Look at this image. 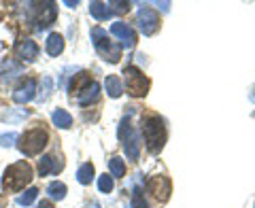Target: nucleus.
Segmentation results:
<instances>
[{
  "instance_id": "1",
  "label": "nucleus",
  "mask_w": 255,
  "mask_h": 208,
  "mask_svg": "<svg viewBox=\"0 0 255 208\" xmlns=\"http://www.w3.org/2000/svg\"><path fill=\"white\" fill-rule=\"evenodd\" d=\"M142 134H145V145L151 153H159L166 145V125L164 119L151 115L142 121Z\"/></svg>"
},
{
  "instance_id": "2",
  "label": "nucleus",
  "mask_w": 255,
  "mask_h": 208,
  "mask_svg": "<svg viewBox=\"0 0 255 208\" xmlns=\"http://www.w3.org/2000/svg\"><path fill=\"white\" fill-rule=\"evenodd\" d=\"M32 181V168L28 162H17L11 164L4 170L2 177V189L4 191H19Z\"/></svg>"
},
{
  "instance_id": "3",
  "label": "nucleus",
  "mask_w": 255,
  "mask_h": 208,
  "mask_svg": "<svg viewBox=\"0 0 255 208\" xmlns=\"http://www.w3.org/2000/svg\"><path fill=\"white\" fill-rule=\"evenodd\" d=\"M92 41L96 45V49H98V53L107 62H113V64L119 62V58H122V47H119L117 43H113V41H109V34L102 28L92 30Z\"/></svg>"
},
{
  "instance_id": "4",
  "label": "nucleus",
  "mask_w": 255,
  "mask_h": 208,
  "mask_svg": "<svg viewBox=\"0 0 255 208\" xmlns=\"http://www.w3.org/2000/svg\"><path fill=\"white\" fill-rule=\"evenodd\" d=\"M45 145H47V132L43 130V127H34V130H30V132H26L19 138V151L23 155H38L41 151L45 149Z\"/></svg>"
},
{
  "instance_id": "5",
  "label": "nucleus",
  "mask_w": 255,
  "mask_h": 208,
  "mask_svg": "<svg viewBox=\"0 0 255 208\" xmlns=\"http://www.w3.org/2000/svg\"><path fill=\"white\" fill-rule=\"evenodd\" d=\"M126 75V87H128V94L134 96V98H142L147 96V90H149V79L140 73L136 66H128L124 70Z\"/></svg>"
},
{
  "instance_id": "6",
  "label": "nucleus",
  "mask_w": 255,
  "mask_h": 208,
  "mask_svg": "<svg viewBox=\"0 0 255 208\" xmlns=\"http://www.w3.org/2000/svg\"><path fill=\"white\" fill-rule=\"evenodd\" d=\"M147 191L157 200V202H166V200L170 198V191H172L170 179L162 177V174H155V177H151L147 181Z\"/></svg>"
},
{
  "instance_id": "7",
  "label": "nucleus",
  "mask_w": 255,
  "mask_h": 208,
  "mask_svg": "<svg viewBox=\"0 0 255 208\" xmlns=\"http://www.w3.org/2000/svg\"><path fill=\"white\" fill-rule=\"evenodd\" d=\"M138 26H140L145 36L155 34L157 28H159V15L151 9V6H142L138 11Z\"/></svg>"
},
{
  "instance_id": "8",
  "label": "nucleus",
  "mask_w": 255,
  "mask_h": 208,
  "mask_svg": "<svg viewBox=\"0 0 255 208\" xmlns=\"http://www.w3.org/2000/svg\"><path fill=\"white\" fill-rule=\"evenodd\" d=\"M111 34L117 36L119 41H122L124 47H134V45H136V32H134L124 21H115L113 26H111Z\"/></svg>"
},
{
  "instance_id": "9",
  "label": "nucleus",
  "mask_w": 255,
  "mask_h": 208,
  "mask_svg": "<svg viewBox=\"0 0 255 208\" xmlns=\"http://www.w3.org/2000/svg\"><path fill=\"white\" fill-rule=\"evenodd\" d=\"M34 94H36V81L34 79H28L26 83H21L17 90L13 92V100L17 104H26V102H30L32 98H34Z\"/></svg>"
},
{
  "instance_id": "10",
  "label": "nucleus",
  "mask_w": 255,
  "mask_h": 208,
  "mask_svg": "<svg viewBox=\"0 0 255 208\" xmlns=\"http://www.w3.org/2000/svg\"><path fill=\"white\" fill-rule=\"evenodd\" d=\"M64 168V162H62V157L58 159L55 155H45L43 159H41V164H38V174L41 177H47V174H55V172H60Z\"/></svg>"
},
{
  "instance_id": "11",
  "label": "nucleus",
  "mask_w": 255,
  "mask_h": 208,
  "mask_svg": "<svg viewBox=\"0 0 255 208\" xmlns=\"http://www.w3.org/2000/svg\"><path fill=\"white\" fill-rule=\"evenodd\" d=\"M17 55L23 60V62H34L38 58V47L34 41H30V38H26V41H21L17 45Z\"/></svg>"
},
{
  "instance_id": "12",
  "label": "nucleus",
  "mask_w": 255,
  "mask_h": 208,
  "mask_svg": "<svg viewBox=\"0 0 255 208\" xmlns=\"http://www.w3.org/2000/svg\"><path fill=\"white\" fill-rule=\"evenodd\" d=\"M53 19H55V4L53 2H45L41 6V15H38V28L51 26Z\"/></svg>"
},
{
  "instance_id": "13",
  "label": "nucleus",
  "mask_w": 255,
  "mask_h": 208,
  "mask_svg": "<svg viewBox=\"0 0 255 208\" xmlns=\"http://www.w3.org/2000/svg\"><path fill=\"white\" fill-rule=\"evenodd\" d=\"M98 92H100L98 83L92 81V83L87 85L81 94H79V104H81V106H87V104H92L96 98H98Z\"/></svg>"
},
{
  "instance_id": "14",
  "label": "nucleus",
  "mask_w": 255,
  "mask_h": 208,
  "mask_svg": "<svg viewBox=\"0 0 255 208\" xmlns=\"http://www.w3.org/2000/svg\"><path fill=\"white\" fill-rule=\"evenodd\" d=\"M62 51H64V36L60 32H53V34H49V38H47V53L60 55Z\"/></svg>"
},
{
  "instance_id": "15",
  "label": "nucleus",
  "mask_w": 255,
  "mask_h": 208,
  "mask_svg": "<svg viewBox=\"0 0 255 208\" xmlns=\"http://www.w3.org/2000/svg\"><path fill=\"white\" fill-rule=\"evenodd\" d=\"M130 138L126 140V153H128V157L132 159V162H136L138 159V155H140V140H138V136L136 134H128Z\"/></svg>"
},
{
  "instance_id": "16",
  "label": "nucleus",
  "mask_w": 255,
  "mask_h": 208,
  "mask_svg": "<svg viewBox=\"0 0 255 208\" xmlns=\"http://www.w3.org/2000/svg\"><path fill=\"white\" fill-rule=\"evenodd\" d=\"M51 119H53V123H55V125L62 127V130H68V127L73 125V117H70V113H68V110H64V108L53 110Z\"/></svg>"
},
{
  "instance_id": "17",
  "label": "nucleus",
  "mask_w": 255,
  "mask_h": 208,
  "mask_svg": "<svg viewBox=\"0 0 255 208\" xmlns=\"http://www.w3.org/2000/svg\"><path fill=\"white\" fill-rule=\"evenodd\" d=\"M105 85H107V94L111 96V98H119V96L124 94V85H122V81H119V77H115V75L107 77Z\"/></svg>"
},
{
  "instance_id": "18",
  "label": "nucleus",
  "mask_w": 255,
  "mask_h": 208,
  "mask_svg": "<svg viewBox=\"0 0 255 208\" xmlns=\"http://www.w3.org/2000/svg\"><path fill=\"white\" fill-rule=\"evenodd\" d=\"M90 13H92V17L98 19V21L109 19V15H111L109 6H107L105 2H92V4H90Z\"/></svg>"
},
{
  "instance_id": "19",
  "label": "nucleus",
  "mask_w": 255,
  "mask_h": 208,
  "mask_svg": "<svg viewBox=\"0 0 255 208\" xmlns=\"http://www.w3.org/2000/svg\"><path fill=\"white\" fill-rule=\"evenodd\" d=\"M77 181L81 183V185H87V183H92V181H94V166H92V164H83V166L77 170Z\"/></svg>"
},
{
  "instance_id": "20",
  "label": "nucleus",
  "mask_w": 255,
  "mask_h": 208,
  "mask_svg": "<svg viewBox=\"0 0 255 208\" xmlns=\"http://www.w3.org/2000/svg\"><path fill=\"white\" fill-rule=\"evenodd\" d=\"M109 170H111V177H124V174H126V164H124V159L111 157Z\"/></svg>"
},
{
  "instance_id": "21",
  "label": "nucleus",
  "mask_w": 255,
  "mask_h": 208,
  "mask_svg": "<svg viewBox=\"0 0 255 208\" xmlns=\"http://www.w3.org/2000/svg\"><path fill=\"white\" fill-rule=\"evenodd\" d=\"M92 83V79L90 77H87L85 73H81V75H79V77H75V81H73V85H70V92H77V94H81L83 90H85V87L87 85H90Z\"/></svg>"
},
{
  "instance_id": "22",
  "label": "nucleus",
  "mask_w": 255,
  "mask_h": 208,
  "mask_svg": "<svg viewBox=\"0 0 255 208\" xmlns=\"http://www.w3.org/2000/svg\"><path fill=\"white\" fill-rule=\"evenodd\" d=\"M47 194H49L53 200H64V196H66V185L64 183H51L49 187H47Z\"/></svg>"
},
{
  "instance_id": "23",
  "label": "nucleus",
  "mask_w": 255,
  "mask_h": 208,
  "mask_svg": "<svg viewBox=\"0 0 255 208\" xmlns=\"http://www.w3.org/2000/svg\"><path fill=\"white\" fill-rule=\"evenodd\" d=\"M36 196H38V189L30 187V189H26V191H23V194L17 198V204H19V206H30V204L36 200Z\"/></svg>"
},
{
  "instance_id": "24",
  "label": "nucleus",
  "mask_w": 255,
  "mask_h": 208,
  "mask_svg": "<svg viewBox=\"0 0 255 208\" xmlns=\"http://www.w3.org/2000/svg\"><path fill=\"white\" fill-rule=\"evenodd\" d=\"M107 6L111 13H126L130 9V2H126V0H113V2H109Z\"/></svg>"
},
{
  "instance_id": "25",
  "label": "nucleus",
  "mask_w": 255,
  "mask_h": 208,
  "mask_svg": "<svg viewBox=\"0 0 255 208\" xmlns=\"http://www.w3.org/2000/svg\"><path fill=\"white\" fill-rule=\"evenodd\" d=\"M98 189L102 194H111V191H113V179H111L109 174H102L98 179Z\"/></svg>"
},
{
  "instance_id": "26",
  "label": "nucleus",
  "mask_w": 255,
  "mask_h": 208,
  "mask_svg": "<svg viewBox=\"0 0 255 208\" xmlns=\"http://www.w3.org/2000/svg\"><path fill=\"white\" fill-rule=\"evenodd\" d=\"M132 208H149L147 202H145V196H142V191L136 187L132 194Z\"/></svg>"
},
{
  "instance_id": "27",
  "label": "nucleus",
  "mask_w": 255,
  "mask_h": 208,
  "mask_svg": "<svg viewBox=\"0 0 255 208\" xmlns=\"http://www.w3.org/2000/svg\"><path fill=\"white\" fill-rule=\"evenodd\" d=\"M17 140V134L9 132V134H0V147H13Z\"/></svg>"
},
{
  "instance_id": "28",
  "label": "nucleus",
  "mask_w": 255,
  "mask_h": 208,
  "mask_svg": "<svg viewBox=\"0 0 255 208\" xmlns=\"http://www.w3.org/2000/svg\"><path fill=\"white\" fill-rule=\"evenodd\" d=\"M36 208H53V206H51V202L43 200V202H38V204H36Z\"/></svg>"
},
{
  "instance_id": "29",
  "label": "nucleus",
  "mask_w": 255,
  "mask_h": 208,
  "mask_svg": "<svg viewBox=\"0 0 255 208\" xmlns=\"http://www.w3.org/2000/svg\"><path fill=\"white\" fill-rule=\"evenodd\" d=\"M85 208H100V206H98V204H87Z\"/></svg>"
}]
</instances>
